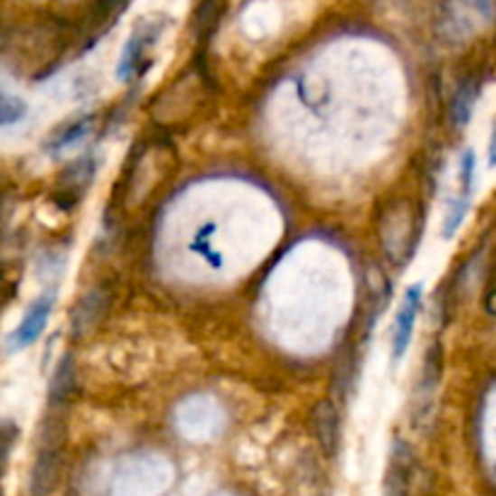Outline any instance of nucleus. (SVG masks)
<instances>
[{"label":"nucleus","instance_id":"obj_14","mask_svg":"<svg viewBox=\"0 0 496 496\" xmlns=\"http://www.w3.org/2000/svg\"><path fill=\"white\" fill-rule=\"evenodd\" d=\"M27 117V105L20 98H13L10 92H3V105H0V124L10 128L17 121Z\"/></svg>","mask_w":496,"mask_h":496},{"label":"nucleus","instance_id":"obj_13","mask_svg":"<svg viewBox=\"0 0 496 496\" xmlns=\"http://www.w3.org/2000/svg\"><path fill=\"white\" fill-rule=\"evenodd\" d=\"M92 180V160L90 158H80L76 160L73 165L68 167L66 174H63V184L68 189H83L88 187Z\"/></svg>","mask_w":496,"mask_h":496},{"label":"nucleus","instance_id":"obj_1","mask_svg":"<svg viewBox=\"0 0 496 496\" xmlns=\"http://www.w3.org/2000/svg\"><path fill=\"white\" fill-rule=\"evenodd\" d=\"M416 219L409 199H395L383 209L378 220V240L383 248V255L395 267H402L414 248V235H416Z\"/></svg>","mask_w":496,"mask_h":496},{"label":"nucleus","instance_id":"obj_8","mask_svg":"<svg viewBox=\"0 0 496 496\" xmlns=\"http://www.w3.org/2000/svg\"><path fill=\"white\" fill-rule=\"evenodd\" d=\"M109 298L102 288H92L90 294H85L80 301L76 303V308L70 310V334L73 339L88 337L107 313Z\"/></svg>","mask_w":496,"mask_h":496},{"label":"nucleus","instance_id":"obj_16","mask_svg":"<svg viewBox=\"0 0 496 496\" xmlns=\"http://www.w3.org/2000/svg\"><path fill=\"white\" fill-rule=\"evenodd\" d=\"M131 0H99V17H109L114 13H121Z\"/></svg>","mask_w":496,"mask_h":496},{"label":"nucleus","instance_id":"obj_5","mask_svg":"<svg viewBox=\"0 0 496 496\" xmlns=\"http://www.w3.org/2000/svg\"><path fill=\"white\" fill-rule=\"evenodd\" d=\"M158 24H148V27H141V30H136L131 34V39L124 46V51H121L119 63H117V76L124 83H131L138 73H144L145 68H148V51L158 42Z\"/></svg>","mask_w":496,"mask_h":496},{"label":"nucleus","instance_id":"obj_6","mask_svg":"<svg viewBox=\"0 0 496 496\" xmlns=\"http://www.w3.org/2000/svg\"><path fill=\"white\" fill-rule=\"evenodd\" d=\"M421 294H424L421 284H412L402 295L398 315H395V327H392V359L395 361H399L412 344L414 324H416V315L421 310Z\"/></svg>","mask_w":496,"mask_h":496},{"label":"nucleus","instance_id":"obj_9","mask_svg":"<svg viewBox=\"0 0 496 496\" xmlns=\"http://www.w3.org/2000/svg\"><path fill=\"white\" fill-rule=\"evenodd\" d=\"M414 455L412 448L405 441L392 444L390 470L385 477V496H409V480H412Z\"/></svg>","mask_w":496,"mask_h":496},{"label":"nucleus","instance_id":"obj_10","mask_svg":"<svg viewBox=\"0 0 496 496\" xmlns=\"http://www.w3.org/2000/svg\"><path fill=\"white\" fill-rule=\"evenodd\" d=\"M313 429H315L317 444L323 445L327 455H334L342 438V421H339L337 407L332 399H320L313 407Z\"/></svg>","mask_w":496,"mask_h":496},{"label":"nucleus","instance_id":"obj_12","mask_svg":"<svg viewBox=\"0 0 496 496\" xmlns=\"http://www.w3.org/2000/svg\"><path fill=\"white\" fill-rule=\"evenodd\" d=\"M477 98H480V85L474 83V80H465V83L460 85L451 107V117L458 126H465L467 121H470Z\"/></svg>","mask_w":496,"mask_h":496},{"label":"nucleus","instance_id":"obj_18","mask_svg":"<svg viewBox=\"0 0 496 496\" xmlns=\"http://www.w3.org/2000/svg\"><path fill=\"white\" fill-rule=\"evenodd\" d=\"M489 165L496 167V124L491 131V141H489Z\"/></svg>","mask_w":496,"mask_h":496},{"label":"nucleus","instance_id":"obj_17","mask_svg":"<svg viewBox=\"0 0 496 496\" xmlns=\"http://www.w3.org/2000/svg\"><path fill=\"white\" fill-rule=\"evenodd\" d=\"M15 436H20V431L13 421H5L3 424V441H5V463L10 458V451H13V444H15Z\"/></svg>","mask_w":496,"mask_h":496},{"label":"nucleus","instance_id":"obj_15","mask_svg":"<svg viewBox=\"0 0 496 496\" xmlns=\"http://www.w3.org/2000/svg\"><path fill=\"white\" fill-rule=\"evenodd\" d=\"M88 126H90V117H83V119L73 121L70 126H66L63 131H59V136H56V141H53V151H61V148H66V145H70L73 141H78V138H83L85 134H88Z\"/></svg>","mask_w":496,"mask_h":496},{"label":"nucleus","instance_id":"obj_7","mask_svg":"<svg viewBox=\"0 0 496 496\" xmlns=\"http://www.w3.org/2000/svg\"><path fill=\"white\" fill-rule=\"evenodd\" d=\"M53 294L39 295L37 301L32 303V308L24 313V317L20 320V324L15 327V332L10 334V349L17 351V349H27L37 342L46 330V323L51 317L53 310Z\"/></svg>","mask_w":496,"mask_h":496},{"label":"nucleus","instance_id":"obj_2","mask_svg":"<svg viewBox=\"0 0 496 496\" xmlns=\"http://www.w3.org/2000/svg\"><path fill=\"white\" fill-rule=\"evenodd\" d=\"M496 15V0H444L441 30L451 42H465Z\"/></svg>","mask_w":496,"mask_h":496},{"label":"nucleus","instance_id":"obj_4","mask_svg":"<svg viewBox=\"0 0 496 496\" xmlns=\"http://www.w3.org/2000/svg\"><path fill=\"white\" fill-rule=\"evenodd\" d=\"M61 474V436L59 424L46 419L44 434H42V448H39L34 465L30 473V494L49 496L56 487Z\"/></svg>","mask_w":496,"mask_h":496},{"label":"nucleus","instance_id":"obj_3","mask_svg":"<svg viewBox=\"0 0 496 496\" xmlns=\"http://www.w3.org/2000/svg\"><path fill=\"white\" fill-rule=\"evenodd\" d=\"M441 376H444V351H441V344L434 342L429 351L424 353V363H421L419 378H416L412 392V424L416 429H426V424H429L434 405H436Z\"/></svg>","mask_w":496,"mask_h":496},{"label":"nucleus","instance_id":"obj_11","mask_svg":"<svg viewBox=\"0 0 496 496\" xmlns=\"http://www.w3.org/2000/svg\"><path fill=\"white\" fill-rule=\"evenodd\" d=\"M78 390V370L73 356L66 353L56 369L51 373V380H49V405L51 407H63L68 399L73 398Z\"/></svg>","mask_w":496,"mask_h":496}]
</instances>
